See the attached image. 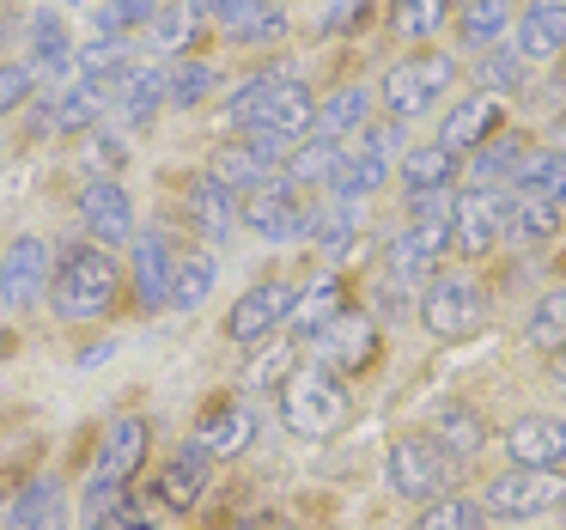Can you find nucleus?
Segmentation results:
<instances>
[{
    "mask_svg": "<svg viewBox=\"0 0 566 530\" xmlns=\"http://www.w3.org/2000/svg\"><path fill=\"white\" fill-rule=\"evenodd\" d=\"M31 55H38L43 67L74 62V50H67V31H62V19H55V13H38V19H31Z\"/></svg>",
    "mask_w": 566,
    "mask_h": 530,
    "instance_id": "43",
    "label": "nucleus"
},
{
    "mask_svg": "<svg viewBox=\"0 0 566 530\" xmlns=\"http://www.w3.org/2000/svg\"><path fill=\"white\" fill-rule=\"evenodd\" d=\"M384 481H390V493H402V500L432 506V500L451 493L457 464L427 439V433H402V439L390 445V457H384Z\"/></svg>",
    "mask_w": 566,
    "mask_h": 530,
    "instance_id": "6",
    "label": "nucleus"
},
{
    "mask_svg": "<svg viewBox=\"0 0 566 530\" xmlns=\"http://www.w3.org/2000/svg\"><path fill=\"white\" fill-rule=\"evenodd\" d=\"M505 25H512V13H505V0H469L463 19H457V38L469 43V50H493V43L505 38Z\"/></svg>",
    "mask_w": 566,
    "mask_h": 530,
    "instance_id": "33",
    "label": "nucleus"
},
{
    "mask_svg": "<svg viewBox=\"0 0 566 530\" xmlns=\"http://www.w3.org/2000/svg\"><path fill=\"white\" fill-rule=\"evenodd\" d=\"M281 420L298 439H329L347 420V384L329 366H298L281 391Z\"/></svg>",
    "mask_w": 566,
    "mask_h": 530,
    "instance_id": "5",
    "label": "nucleus"
},
{
    "mask_svg": "<svg viewBox=\"0 0 566 530\" xmlns=\"http://www.w3.org/2000/svg\"><path fill=\"white\" fill-rule=\"evenodd\" d=\"M342 311H347L342 281H311V287H298L293 311H286V335H323Z\"/></svg>",
    "mask_w": 566,
    "mask_h": 530,
    "instance_id": "28",
    "label": "nucleus"
},
{
    "mask_svg": "<svg viewBox=\"0 0 566 530\" xmlns=\"http://www.w3.org/2000/svg\"><path fill=\"white\" fill-rule=\"evenodd\" d=\"M560 500H566L560 469H505V476H493L488 488H481V512L512 518V524L542 518V512H560Z\"/></svg>",
    "mask_w": 566,
    "mask_h": 530,
    "instance_id": "8",
    "label": "nucleus"
},
{
    "mask_svg": "<svg viewBox=\"0 0 566 530\" xmlns=\"http://www.w3.org/2000/svg\"><path fill=\"white\" fill-rule=\"evenodd\" d=\"M444 250H451V220H415L402 238H390V274L396 281H432Z\"/></svg>",
    "mask_w": 566,
    "mask_h": 530,
    "instance_id": "17",
    "label": "nucleus"
},
{
    "mask_svg": "<svg viewBox=\"0 0 566 530\" xmlns=\"http://www.w3.org/2000/svg\"><path fill=\"white\" fill-rule=\"evenodd\" d=\"M189 220H196V232L208 238V245H232V232H238V196L226 184H213V177H189Z\"/></svg>",
    "mask_w": 566,
    "mask_h": 530,
    "instance_id": "21",
    "label": "nucleus"
},
{
    "mask_svg": "<svg viewBox=\"0 0 566 530\" xmlns=\"http://www.w3.org/2000/svg\"><path fill=\"white\" fill-rule=\"evenodd\" d=\"M0 530H67V488H62V476H31L25 488L7 500Z\"/></svg>",
    "mask_w": 566,
    "mask_h": 530,
    "instance_id": "18",
    "label": "nucleus"
},
{
    "mask_svg": "<svg viewBox=\"0 0 566 530\" xmlns=\"http://www.w3.org/2000/svg\"><path fill=\"white\" fill-rule=\"evenodd\" d=\"M451 19V0H390V25L402 38H432Z\"/></svg>",
    "mask_w": 566,
    "mask_h": 530,
    "instance_id": "41",
    "label": "nucleus"
},
{
    "mask_svg": "<svg viewBox=\"0 0 566 530\" xmlns=\"http://www.w3.org/2000/svg\"><path fill=\"white\" fill-rule=\"evenodd\" d=\"M31 98V67L25 62H0V116L19 111Z\"/></svg>",
    "mask_w": 566,
    "mask_h": 530,
    "instance_id": "45",
    "label": "nucleus"
},
{
    "mask_svg": "<svg viewBox=\"0 0 566 530\" xmlns=\"http://www.w3.org/2000/svg\"><path fill=\"white\" fill-rule=\"evenodd\" d=\"M238 214H244V226L256 238H269V245H293V238H305L311 220H317V214L298 208V189L286 184L281 172H274L262 189H250V196L238 201Z\"/></svg>",
    "mask_w": 566,
    "mask_h": 530,
    "instance_id": "9",
    "label": "nucleus"
},
{
    "mask_svg": "<svg viewBox=\"0 0 566 530\" xmlns=\"http://www.w3.org/2000/svg\"><path fill=\"white\" fill-rule=\"evenodd\" d=\"M560 524H566V500H560Z\"/></svg>",
    "mask_w": 566,
    "mask_h": 530,
    "instance_id": "49",
    "label": "nucleus"
},
{
    "mask_svg": "<svg viewBox=\"0 0 566 530\" xmlns=\"http://www.w3.org/2000/svg\"><path fill=\"white\" fill-rule=\"evenodd\" d=\"M189 31H196V13H184V7H165V13H153L147 38H153V50H159V55H177V50L189 43Z\"/></svg>",
    "mask_w": 566,
    "mask_h": 530,
    "instance_id": "44",
    "label": "nucleus"
},
{
    "mask_svg": "<svg viewBox=\"0 0 566 530\" xmlns=\"http://www.w3.org/2000/svg\"><path fill=\"white\" fill-rule=\"evenodd\" d=\"M420 323H427L432 342H469L488 323V299L469 274H432L420 287Z\"/></svg>",
    "mask_w": 566,
    "mask_h": 530,
    "instance_id": "7",
    "label": "nucleus"
},
{
    "mask_svg": "<svg viewBox=\"0 0 566 530\" xmlns=\"http://www.w3.org/2000/svg\"><path fill=\"white\" fill-rule=\"evenodd\" d=\"M505 451L517 469H560L566 464V420L560 415H517L505 427Z\"/></svg>",
    "mask_w": 566,
    "mask_h": 530,
    "instance_id": "15",
    "label": "nucleus"
},
{
    "mask_svg": "<svg viewBox=\"0 0 566 530\" xmlns=\"http://www.w3.org/2000/svg\"><path fill=\"white\" fill-rule=\"evenodd\" d=\"M554 232H560V208H554V201L512 196V214H505V238H512V245L536 250V245H548Z\"/></svg>",
    "mask_w": 566,
    "mask_h": 530,
    "instance_id": "31",
    "label": "nucleus"
},
{
    "mask_svg": "<svg viewBox=\"0 0 566 530\" xmlns=\"http://www.w3.org/2000/svg\"><path fill=\"white\" fill-rule=\"evenodd\" d=\"M512 184H517V196H542V201L560 208V201H566V153L560 147L524 153V165L512 172Z\"/></svg>",
    "mask_w": 566,
    "mask_h": 530,
    "instance_id": "30",
    "label": "nucleus"
},
{
    "mask_svg": "<svg viewBox=\"0 0 566 530\" xmlns=\"http://www.w3.org/2000/svg\"><path fill=\"white\" fill-rule=\"evenodd\" d=\"M226 116L238 128H250V135L298 141L311 128V116H317V104H311L305 80H293L286 67H262V74L238 80V92L226 98Z\"/></svg>",
    "mask_w": 566,
    "mask_h": 530,
    "instance_id": "1",
    "label": "nucleus"
},
{
    "mask_svg": "<svg viewBox=\"0 0 566 530\" xmlns=\"http://www.w3.org/2000/svg\"><path fill=\"white\" fill-rule=\"evenodd\" d=\"M517 165H524V135H493V141H481V147H475V172H469V177H475L481 189H493L500 177H512Z\"/></svg>",
    "mask_w": 566,
    "mask_h": 530,
    "instance_id": "38",
    "label": "nucleus"
},
{
    "mask_svg": "<svg viewBox=\"0 0 566 530\" xmlns=\"http://www.w3.org/2000/svg\"><path fill=\"white\" fill-rule=\"evenodd\" d=\"M342 165H347V153H342V141H298L293 153H286V165H281V177L293 189H323V184H335L342 177Z\"/></svg>",
    "mask_w": 566,
    "mask_h": 530,
    "instance_id": "26",
    "label": "nucleus"
},
{
    "mask_svg": "<svg viewBox=\"0 0 566 530\" xmlns=\"http://www.w3.org/2000/svg\"><path fill=\"white\" fill-rule=\"evenodd\" d=\"M153 13H159V0H98V13H92V25L104 31V38L123 43L128 31H147Z\"/></svg>",
    "mask_w": 566,
    "mask_h": 530,
    "instance_id": "40",
    "label": "nucleus"
},
{
    "mask_svg": "<svg viewBox=\"0 0 566 530\" xmlns=\"http://www.w3.org/2000/svg\"><path fill=\"white\" fill-rule=\"evenodd\" d=\"M408 530H488V512H481V500H457V493H444V500L420 506V518Z\"/></svg>",
    "mask_w": 566,
    "mask_h": 530,
    "instance_id": "39",
    "label": "nucleus"
},
{
    "mask_svg": "<svg viewBox=\"0 0 566 530\" xmlns=\"http://www.w3.org/2000/svg\"><path fill=\"white\" fill-rule=\"evenodd\" d=\"M147 451H153V427H147V415H116L111 427H104V439H98V464H92V481H86V518H92V524H98V518L116 506L123 481H128V476H140Z\"/></svg>",
    "mask_w": 566,
    "mask_h": 530,
    "instance_id": "3",
    "label": "nucleus"
},
{
    "mask_svg": "<svg viewBox=\"0 0 566 530\" xmlns=\"http://www.w3.org/2000/svg\"><path fill=\"white\" fill-rule=\"evenodd\" d=\"M505 214H512V201L500 196V189H457L451 201V245L463 250V257H488L493 245L505 238Z\"/></svg>",
    "mask_w": 566,
    "mask_h": 530,
    "instance_id": "11",
    "label": "nucleus"
},
{
    "mask_svg": "<svg viewBox=\"0 0 566 530\" xmlns=\"http://www.w3.org/2000/svg\"><path fill=\"white\" fill-rule=\"evenodd\" d=\"M80 220L92 226V238H98L104 250L128 245L135 238V208H128V189L111 184V177H92L86 189H80Z\"/></svg>",
    "mask_w": 566,
    "mask_h": 530,
    "instance_id": "16",
    "label": "nucleus"
},
{
    "mask_svg": "<svg viewBox=\"0 0 566 530\" xmlns=\"http://www.w3.org/2000/svg\"><path fill=\"white\" fill-rule=\"evenodd\" d=\"M457 172H463V159H457L451 147H439V141L402 153V189L408 196H444V189L457 184Z\"/></svg>",
    "mask_w": 566,
    "mask_h": 530,
    "instance_id": "24",
    "label": "nucleus"
},
{
    "mask_svg": "<svg viewBox=\"0 0 566 530\" xmlns=\"http://www.w3.org/2000/svg\"><path fill=\"white\" fill-rule=\"evenodd\" d=\"M213 250H189V257H177L171 262V305H201V299L213 293Z\"/></svg>",
    "mask_w": 566,
    "mask_h": 530,
    "instance_id": "35",
    "label": "nucleus"
},
{
    "mask_svg": "<svg viewBox=\"0 0 566 530\" xmlns=\"http://www.w3.org/2000/svg\"><path fill=\"white\" fill-rule=\"evenodd\" d=\"M517 55H524L530 67L536 62H554V55L566 50V0H530V13L517 19Z\"/></svg>",
    "mask_w": 566,
    "mask_h": 530,
    "instance_id": "23",
    "label": "nucleus"
},
{
    "mask_svg": "<svg viewBox=\"0 0 566 530\" xmlns=\"http://www.w3.org/2000/svg\"><path fill=\"white\" fill-rule=\"evenodd\" d=\"M378 342H384L378 323H371V311H359V305H347L323 335H311V347H317V366H329L335 378H347V372H366L371 360H378Z\"/></svg>",
    "mask_w": 566,
    "mask_h": 530,
    "instance_id": "10",
    "label": "nucleus"
},
{
    "mask_svg": "<svg viewBox=\"0 0 566 530\" xmlns=\"http://www.w3.org/2000/svg\"><path fill=\"white\" fill-rule=\"evenodd\" d=\"M293 299H298V287H293V281H256V287H244V293H238V305L226 311V335H232L238 347L269 342V335L286 323Z\"/></svg>",
    "mask_w": 566,
    "mask_h": 530,
    "instance_id": "12",
    "label": "nucleus"
},
{
    "mask_svg": "<svg viewBox=\"0 0 566 530\" xmlns=\"http://www.w3.org/2000/svg\"><path fill=\"white\" fill-rule=\"evenodd\" d=\"M123 299V269L104 245H74L62 262H55V281H50V311L67 323H98L116 311Z\"/></svg>",
    "mask_w": 566,
    "mask_h": 530,
    "instance_id": "2",
    "label": "nucleus"
},
{
    "mask_svg": "<svg viewBox=\"0 0 566 530\" xmlns=\"http://www.w3.org/2000/svg\"><path fill=\"white\" fill-rule=\"evenodd\" d=\"M384 177H390V165L384 159H371V153H359V159H347L342 165V177H335V201H347V208H354L359 196H371V189H384Z\"/></svg>",
    "mask_w": 566,
    "mask_h": 530,
    "instance_id": "42",
    "label": "nucleus"
},
{
    "mask_svg": "<svg viewBox=\"0 0 566 530\" xmlns=\"http://www.w3.org/2000/svg\"><path fill=\"white\" fill-rule=\"evenodd\" d=\"M371 19V0H335L329 13H323V31H354Z\"/></svg>",
    "mask_w": 566,
    "mask_h": 530,
    "instance_id": "46",
    "label": "nucleus"
},
{
    "mask_svg": "<svg viewBox=\"0 0 566 530\" xmlns=\"http://www.w3.org/2000/svg\"><path fill=\"white\" fill-rule=\"evenodd\" d=\"M481 92H524L530 86V62L512 50V43H493V50H481Z\"/></svg>",
    "mask_w": 566,
    "mask_h": 530,
    "instance_id": "37",
    "label": "nucleus"
},
{
    "mask_svg": "<svg viewBox=\"0 0 566 530\" xmlns=\"http://www.w3.org/2000/svg\"><path fill=\"white\" fill-rule=\"evenodd\" d=\"M208 464H213V457L201 451V445H184V451H171V464L159 469V500L177 506V512H189V506L208 493Z\"/></svg>",
    "mask_w": 566,
    "mask_h": 530,
    "instance_id": "27",
    "label": "nucleus"
},
{
    "mask_svg": "<svg viewBox=\"0 0 566 530\" xmlns=\"http://www.w3.org/2000/svg\"><path fill=\"white\" fill-rule=\"evenodd\" d=\"M208 177H213V184H226L232 196H238V189L250 196V189H262V184L274 177V165L262 159V153L250 147V141H232V147H220V153L208 159Z\"/></svg>",
    "mask_w": 566,
    "mask_h": 530,
    "instance_id": "29",
    "label": "nucleus"
},
{
    "mask_svg": "<svg viewBox=\"0 0 566 530\" xmlns=\"http://www.w3.org/2000/svg\"><path fill=\"white\" fill-rule=\"evenodd\" d=\"M493 128H500V98H493V92H469V98L439 123V147H451L457 159H463L481 141H493Z\"/></svg>",
    "mask_w": 566,
    "mask_h": 530,
    "instance_id": "22",
    "label": "nucleus"
},
{
    "mask_svg": "<svg viewBox=\"0 0 566 530\" xmlns=\"http://www.w3.org/2000/svg\"><path fill=\"white\" fill-rule=\"evenodd\" d=\"M135 299H140V311L171 305V250H165L159 232L135 238Z\"/></svg>",
    "mask_w": 566,
    "mask_h": 530,
    "instance_id": "25",
    "label": "nucleus"
},
{
    "mask_svg": "<svg viewBox=\"0 0 566 530\" xmlns=\"http://www.w3.org/2000/svg\"><path fill=\"white\" fill-rule=\"evenodd\" d=\"M80 7H86V0H80Z\"/></svg>",
    "mask_w": 566,
    "mask_h": 530,
    "instance_id": "50",
    "label": "nucleus"
},
{
    "mask_svg": "<svg viewBox=\"0 0 566 530\" xmlns=\"http://www.w3.org/2000/svg\"><path fill=\"white\" fill-rule=\"evenodd\" d=\"M189 13L208 19L232 43H281L286 38V13L274 0H189Z\"/></svg>",
    "mask_w": 566,
    "mask_h": 530,
    "instance_id": "13",
    "label": "nucleus"
},
{
    "mask_svg": "<svg viewBox=\"0 0 566 530\" xmlns=\"http://www.w3.org/2000/svg\"><path fill=\"white\" fill-rule=\"evenodd\" d=\"M213 86H220V67H213V62H189V55H177V62L165 67V98L184 104V111H189V104H201Z\"/></svg>",
    "mask_w": 566,
    "mask_h": 530,
    "instance_id": "36",
    "label": "nucleus"
},
{
    "mask_svg": "<svg viewBox=\"0 0 566 530\" xmlns=\"http://www.w3.org/2000/svg\"><path fill=\"white\" fill-rule=\"evenodd\" d=\"M457 86V62L444 50H415L402 55V62L384 67V111L396 116V123H408V116H427L432 104L444 98V92Z\"/></svg>",
    "mask_w": 566,
    "mask_h": 530,
    "instance_id": "4",
    "label": "nucleus"
},
{
    "mask_svg": "<svg viewBox=\"0 0 566 530\" xmlns=\"http://www.w3.org/2000/svg\"><path fill=\"white\" fill-rule=\"evenodd\" d=\"M250 439H256V415H250L238 396H213V403L201 408L196 445L208 457H238V451H250Z\"/></svg>",
    "mask_w": 566,
    "mask_h": 530,
    "instance_id": "19",
    "label": "nucleus"
},
{
    "mask_svg": "<svg viewBox=\"0 0 566 530\" xmlns=\"http://www.w3.org/2000/svg\"><path fill=\"white\" fill-rule=\"evenodd\" d=\"M366 111H371V92H366V86H342V92H329V98L317 104L311 128H317L323 141H342L347 128H359V123H366Z\"/></svg>",
    "mask_w": 566,
    "mask_h": 530,
    "instance_id": "32",
    "label": "nucleus"
},
{
    "mask_svg": "<svg viewBox=\"0 0 566 530\" xmlns=\"http://www.w3.org/2000/svg\"><path fill=\"white\" fill-rule=\"evenodd\" d=\"M396 141H402V123H396V116H390V123H366V153H371V159L390 165L396 159Z\"/></svg>",
    "mask_w": 566,
    "mask_h": 530,
    "instance_id": "47",
    "label": "nucleus"
},
{
    "mask_svg": "<svg viewBox=\"0 0 566 530\" xmlns=\"http://www.w3.org/2000/svg\"><path fill=\"white\" fill-rule=\"evenodd\" d=\"M427 439L439 445L451 464H475V457L488 451V420H481L475 408H463V403H439L432 420H427Z\"/></svg>",
    "mask_w": 566,
    "mask_h": 530,
    "instance_id": "20",
    "label": "nucleus"
},
{
    "mask_svg": "<svg viewBox=\"0 0 566 530\" xmlns=\"http://www.w3.org/2000/svg\"><path fill=\"white\" fill-rule=\"evenodd\" d=\"M55 281V250L50 238H13L7 257H0V299L13 311H31Z\"/></svg>",
    "mask_w": 566,
    "mask_h": 530,
    "instance_id": "14",
    "label": "nucleus"
},
{
    "mask_svg": "<svg viewBox=\"0 0 566 530\" xmlns=\"http://www.w3.org/2000/svg\"><path fill=\"white\" fill-rule=\"evenodd\" d=\"M548 378L566 391V347H560V354H548Z\"/></svg>",
    "mask_w": 566,
    "mask_h": 530,
    "instance_id": "48",
    "label": "nucleus"
},
{
    "mask_svg": "<svg viewBox=\"0 0 566 530\" xmlns=\"http://www.w3.org/2000/svg\"><path fill=\"white\" fill-rule=\"evenodd\" d=\"M524 335H530V347H542V354H560L566 347V287H554V293H542L536 305H530Z\"/></svg>",
    "mask_w": 566,
    "mask_h": 530,
    "instance_id": "34",
    "label": "nucleus"
}]
</instances>
